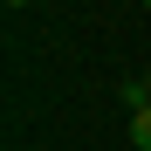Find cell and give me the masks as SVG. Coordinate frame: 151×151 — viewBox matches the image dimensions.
Returning <instances> with one entry per match:
<instances>
[{
  "instance_id": "1",
  "label": "cell",
  "mask_w": 151,
  "mask_h": 151,
  "mask_svg": "<svg viewBox=\"0 0 151 151\" xmlns=\"http://www.w3.org/2000/svg\"><path fill=\"white\" fill-rule=\"evenodd\" d=\"M131 144H137V151H151V110H137V117H131Z\"/></svg>"
},
{
  "instance_id": "2",
  "label": "cell",
  "mask_w": 151,
  "mask_h": 151,
  "mask_svg": "<svg viewBox=\"0 0 151 151\" xmlns=\"http://www.w3.org/2000/svg\"><path fill=\"white\" fill-rule=\"evenodd\" d=\"M137 83H144V96H151V69H144V76H137Z\"/></svg>"
}]
</instances>
